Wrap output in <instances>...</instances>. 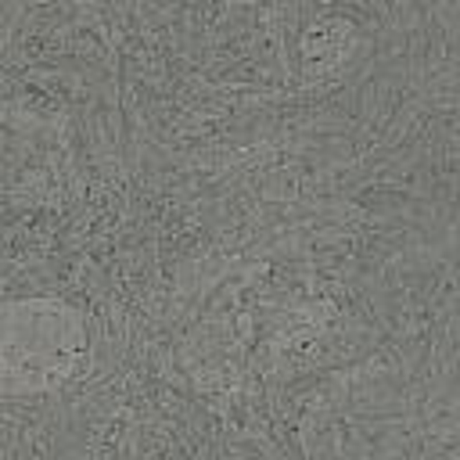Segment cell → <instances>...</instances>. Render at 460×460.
<instances>
[{"mask_svg": "<svg viewBox=\"0 0 460 460\" xmlns=\"http://www.w3.org/2000/svg\"><path fill=\"white\" fill-rule=\"evenodd\" d=\"M79 345L83 334L75 320L58 316V305H22L14 316H0V388L11 381L22 388L54 385Z\"/></svg>", "mask_w": 460, "mask_h": 460, "instance_id": "obj_1", "label": "cell"}]
</instances>
